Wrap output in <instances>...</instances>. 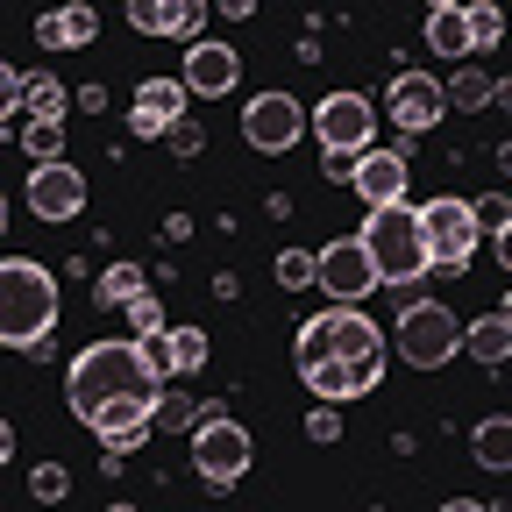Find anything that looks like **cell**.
<instances>
[{"label":"cell","instance_id":"cell-1","mask_svg":"<svg viewBox=\"0 0 512 512\" xmlns=\"http://www.w3.org/2000/svg\"><path fill=\"white\" fill-rule=\"evenodd\" d=\"M114 392H164V377L150 370V356H143L136 342H93V349H79L72 377H64V399H72V413L93 420V406L114 399Z\"/></svg>","mask_w":512,"mask_h":512},{"label":"cell","instance_id":"cell-2","mask_svg":"<svg viewBox=\"0 0 512 512\" xmlns=\"http://www.w3.org/2000/svg\"><path fill=\"white\" fill-rule=\"evenodd\" d=\"M50 328H57L50 271L29 264V256H8V264H0V342H8V349H36Z\"/></svg>","mask_w":512,"mask_h":512},{"label":"cell","instance_id":"cell-3","mask_svg":"<svg viewBox=\"0 0 512 512\" xmlns=\"http://www.w3.org/2000/svg\"><path fill=\"white\" fill-rule=\"evenodd\" d=\"M363 249H370V264H377V285H413V278L427 271L420 207H406V200L370 207V221H363Z\"/></svg>","mask_w":512,"mask_h":512},{"label":"cell","instance_id":"cell-4","mask_svg":"<svg viewBox=\"0 0 512 512\" xmlns=\"http://www.w3.org/2000/svg\"><path fill=\"white\" fill-rule=\"evenodd\" d=\"M420 235H427V264L463 271L470 256H477L484 221H477V207H470V200H427V207H420Z\"/></svg>","mask_w":512,"mask_h":512},{"label":"cell","instance_id":"cell-5","mask_svg":"<svg viewBox=\"0 0 512 512\" xmlns=\"http://www.w3.org/2000/svg\"><path fill=\"white\" fill-rule=\"evenodd\" d=\"M313 136H320V150H328L335 164H349V157H363V150H370L377 114H370V100H363V93H328V100L313 107Z\"/></svg>","mask_w":512,"mask_h":512},{"label":"cell","instance_id":"cell-6","mask_svg":"<svg viewBox=\"0 0 512 512\" xmlns=\"http://www.w3.org/2000/svg\"><path fill=\"white\" fill-rule=\"evenodd\" d=\"M249 427H235V420H207L200 434H192V463H200V484L207 491H228V484H242V470H249Z\"/></svg>","mask_w":512,"mask_h":512},{"label":"cell","instance_id":"cell-7","mask_svg":"<svg viewBox=\"0 0 512 512\" xmlns=\"http://www.w3.org/2000/svg\"><path fill=\"white\" fill-rule=\"evenodd\" d=\"M313 278H320V292H328L335 306H356V299H370V292H377V264H370L363 235H349V242H328V249L313 256Z\"/></svg>","mask_w":512,"mask_h":512},{"label":"cell","instance_id":"cell-8","mask_svg":"<svg viewBox=\"0 0 512 512\" xmlns=\"http://www.w3.org/2000/svg\"><path fill=\"white\" fill-rule=\"evenodd\" d=\"M399 349H406V363H420V370H441L448 356L463 349V328H456V313L448 306H406V320H399Z\"/></svg>","mask_w":512,"mask_h":512},{"label":"cell","instance_id":"cell-9","mask_svg":"<svg viewBox=\"0 0 512 512\" xmlns=\"http://www.w3.org/2000/svg\"><path fill=\"white\" fill-rule=\"evenodd\" d=\"M157 406H164V392H114V399H100V406H93V420H86V427L100 434L107 456H121V448H136V441L150 434Z\"/></svg>","mask_w":512,"mask_h":512},{"label":"cell","instance_id":"cell-10","mask_svg":"<svg viewBox=\"0 0 512 512\" xmlns=\"http://www.w3.org/2000/svg\"><path fill=\"white\" fill-rule=\"evenodd\" d=\"M242 136L264 150V157H285V150L306 136V107H299L292 93H256L249 114H242Z\"/></svg>","mask_w":512,"mask_h":512},{"label":"cell","instance_id":"cell-11","mask_svg":"<svg viewBox=\"0 0 512 512\" xmlns=\"http://www.w3.org/2000/svg\"><path fill=\"white\" fill-rule=\"evenodd\" d=\"M86 207V171H72V164H36L29 171V214L36 221H72Z\"/></svg>","mask_w":512,"mask_h":512},{"label":"cell","instance_id":"cell-12","mask_svg":"<svg viewBox=\"0 0 512 512\" xmlns=\"http://www.w3.org/2000/svg\"><path fill=\"white\" fill-rule=\"evenodd\" d=\"M320 399H363V392H377V377H384V356H328V363H313V370H299Z\"/></svg>","mask_w":512,"mask_h":512},{"label":"cell","instance_id":"cell-13","mask_svg":"<svg viewBox=\"0 0 512 512\" xmlns=\"http://www.w3.org/2000/svg\"><path fill=\"white\" fill-rule=\"evenodd\" d=\"M178 114H185V79H143L136 107H128V128L150 143V136H171Z\"/></svg>","mask_w":512,"mask_h":512},{"label":"cell","instance_id":"cell-14","mask_svg":"<svg viewBox=\"0 0 512 512\" xmlns=\"http://www.w3.org/2000/svg\"><path fill=\"white\" fill-rule=\"evenodd\" d=\"M349 185L363 192L370 207L406 200V157L399 150H363V157H349Z\"/></svg>","mask_w":512,"mask_h":512},{"label":"cell","instance_id":"cell-15","mask_svg":"<svg viewBox=\"0 0 512 512\" xmlns=\"http://www.w3.org/2000/svg\"><path fill=\"white\" fill-rule=\"evenodd\" d=\"M143 356H150L157 377L207 370V335H200V328H157V335H143Z\"/></svg>","mask_w":512,"mask_h":512},{"label":"cell","instance_id":"cell-16","mask_svg":"<svg viewBox=\"0 0 512 512\" xmlns=\"http://www.w3.org/2000/svg\"><path fill=\"white\" fill-rule=\"evenodd\" d=\"M235 50L228 43H192L185 50V93H200V100H221L228 86H235Z\"/></svg>","mask_w":512,"mask_h":512},{"label":"cell","instance_id":"cell-17","mask_svg":"<svg viewBox=\"0 0 512 512\" xmlns=\"http://www.w3.org/2000/svg\"><path fill=\"white\" fill-rule=\"evenodd\" d=\"M392 114H399V128H434V121L448 114V93H441V79H427V72H406V79H392Z\"/></svg>","mask_w":512,"mask_h":512},{"label":"cell","instance_id":"cell-18","mask_svg":"<svg viewBox=\"0 0 512 512\" xmlns=\"http://www.w3.org/2000/svg\"><path fill=\"white\" fill-rule=\"evenodd\" d=\"M128 22L150 36H192L207 29V8H192V0H128Z\"/></svg>","mask_w":512,"mask_h":512},{"label":"cell","instance_id":"cell-19","mask_svg":"<svg viewBox=\"0 0 512 512\" xmlns=\"http://www.w3.org/2000/svg\"><path fill=\"white\" fill-rule=\"evenodd\" d=\"M93 29H100V15L86 8V0H79V8H50V15L36 22V36H43L50 50H86V43H93Z\"/></svg>","mask_w":512,"mask_h":512},{"label":"cell","instance_id":"cell-20","mask_svg":"<svg viewBox=\"0 0 512 512\" xmlns=\"http://www.w3.org/2000/svg\"><path fill=\"white\" fill-rule=\"evenodd\" d=\"M335 328V356H384V335L370 328V313H328Z\"/></svg>","mask_w":512,"mask_h":512},{"label":"cell","instance_id":"cell-21","mask_svg":"<svg viewBox=\"0 0 512 512\" xmlns=\"http://www.w3.org/2000/svg\"><path fill=\"white\" fill-rule=\"evenodd\" d=\"M427 43H434L441 57H463V50H470V22H463V8H456V0L427 8Z\"/></svg>","mask_w":512,"mask_h":512},{"label":"cell","instance_id":"cell-22","mask_svg":"<svg viewBox=\"0 0 512 512\" xmlns=\"http://www.w3.org/2000/svg\"><path fill=\"white\" fill-rule=\"evenodd\" d=\"M470 356H477L484 370H498V363L512 356V320H505V313H484L477 328H470Z\"/></svg>","mask_w":512,"mask_h":512},{"label":"cell","instance_id":"cell-23","mask_svg":"<svg viewBox=\"0 0 512 512\" xmlns=\"http://www.w3.org/2000/svg\"><path fill=\"white\" fill-rule=\"evenodd\" d=\"M93 292H100L107 306H128V299H136V292H150V285H143V271H136V264H107Z\"/></svg>","mask_w":512,"mask_h":512},{"label":"cell","instance_id":"cell-24","mask_svg":"<svg viewBox=\"0 0 512 512\" xmlns=\"http://www.w3.org/2000/svg\"><path fill=\"white\" fill-rule=\"evenodd\" d=\"M477 463L484 470H505L512 463V420H484L477 427Z\"/></svg>","mask_w":512,"mask_h":512},{"label":"cell","instance_id":"cell-25","mask_svg":"<svg viewBox=\"0 0 512 512\" xmlns=\"http://www.w3.org/2000/svg\"><path fill=\"white\" fill-rule=\"evenodd\" d=\"M463 22H470V50H498V36H505V15L491 8V0H470V8H463Z\"/></svg>","mask_w":512,"mask_h":512},{"label":"cell","instance_id":"cell-26","mask_svg":"<svg viewBox=\"0 0 512 512\" xmlns=\"http://www.w3.org/2000/svg\"><path fill=\"white\" fill-rule=\"evenodd\" d=\"M328 356H335V328H328V313H320V320H306V328H299V370L328 363Z\"/></svg>","mask_w":512,"mask_h":512},{"label":"cell","instance_id":"cell-27","mask_svg":"<svg viewBox=\"0 0 512 512\" xmlns=\"http://www.w3.org/2000/svg\"><path fill=\"white\" fill-rule=\"evenodd\" d=\"M22 100H29V114H36V121H64V86H57V79H43V72H36V79L22 86Z\"/></svg>","mask_w":512,"mask_h":512},{"label":"cell","instance_id":"cell-28","mask_svg":"<svg viewBox=\"0 0 512 512\" xmlns=\"http://www.w3.org/2000/svg\"><path fill=\"white\" fill-rule=\"evenodd\" d=\"M441 93H448V107H491V100H498V86H484L477 72L456 79V86H441Z\"/></svg>","mask_w":512,"mask_h":512},{"label":"cell","instance_id":"cell-29","mask_svg":"<svg viewBox=\"0 0 512 512\" xmlns=\"http://www.w3.org/2000/svg\"><path fill=\"white\" fill-rule=\"evenodd\" d=\"M121 320H128L136 335H157V328H164V313H157V299H150V292H136V299H128V306H121Z\"/></svg>","mask_w":512,"mask_h":512},{"label":"cell","instance_id":"cell-30","mask_svg":"<svg viewBox=\"0 0 512 512\" xmlns=\"http://www.w3.org/2000/svg\"><path fill=\"white\" fill-rule=\"evenodd\" d=\"M29 491H36V498H43V505H57V498H64V491H72V477H64V470H57V463H36V470H29Z\"/></svg>","mask_w":512,"mask_h":512},{"label":"cell","instance_id":"cell-31","mask_svg":"<svg viewBox=\"0 0 512 512\" xmlns=\"http://www.w3.org/2000/svg\"><path fill=\"white\" fill-rule=\"evenodd\" d=\"M278 285H285V292L313 285V256H306V249H285V256H278Z\"/></svg>","mask_w":512,"mask_h":512},{"label":"cell","instance_id":"cell-32","mask_svg":"<svg viewBox=\"0 0 512 512\" xmlns=\"http://www.w3.org/2000/svg\"><path fill=\"white\" fill-rule=\"evenodd\" d=\"M57 150H64L57 121H29V157H36V164H57Z\"/></svg>","mask_w":512,"mask_h":512},{"label":"cell","instance_id":"cell-33","mask_svg":"<svg viewBox=\"0 0 512 512\" xmlns=\"http://www.w3.org/2000/svg\"><path fill=\"white\" fill-rule=\"evenodd\" d=\"M306 427H313V441H335V434H342V420H335V413H313Z\"/></svg>","mask_w":512,"mask_h":512}]
</instances>
